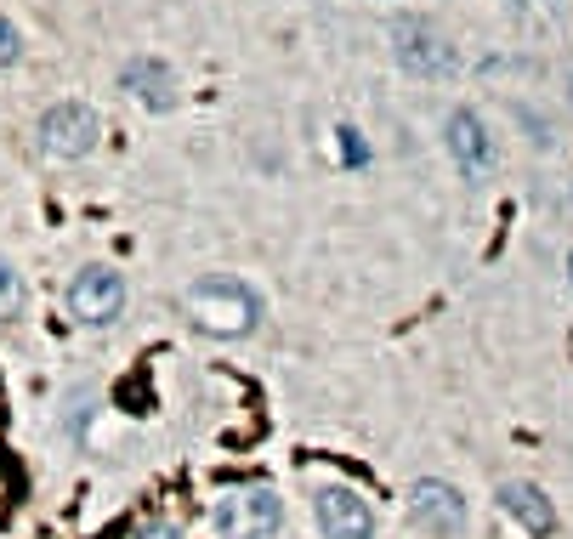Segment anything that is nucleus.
<instances>
[{"label": "nucleus", "instance_id": "f257e3e1", "mask_svg": "<svg viewBox=\"0 0 573 539\" xmlns=\"http://www.w3.org/2000/svg\"><path fill=\"white\" fill-rule=\"evenodd\" d=\"M261 296L256 284L233 279V273H205V279H193L182 290V318H188L199 335H216V341H244V335H256L261 324Z\"/></svg>", "mask_w": 573, "mask_h": 539}, {"label": "nucleus", "instance_id": "f03ea898", "mask_svg": "<svg viewBox=\"0 0 573 539\" xmlns=\"http://www.w3.org/2000/svg\"><path fill=\"white\" fill-rule=\"evenodd\" d=\"M278 522H284V500H278L273 488H233L210 511L216 539H267Z\"/></svg>", "mask_w": 573, "mask_h": 539}, {"label": "nucleus", "instance_id": "7ed1b4c3", "mask_svg": "<svg viewBox=\"0 0 573 539\" xmlns=\"http://www.w3.org/2000/svg\"><path fill=\"white\" fill-rule=\"evenodd\" d=\"M74 324H114L125 313V279L114 267H80L63 290Z\"/></svg>", "mask_w": 573, "mask_h": 539}, {"label": "nucleus", "instance_id": "20e7f679", "mask_svg": "<svg viewBox=\"0 0 573 539\" xmlns=\"http://www.w3.org/2000/svg\"><path fill=\"white\" fill-rule=\"evenodd\" d=\"M409 517H415L420 534L460 539L466 534V494L454 483H443V477H420V483L409 488Z\"/></svg>", "mask_w": 573, "mask_h": 539}, {"label": "nucleus", "instance_id": "39448f33", "mask_svg": "<svg viewBox=\"0 0 573 539\" xmlns=\"http://www.w3.org/2000/svg\"><path fill=\"white\" fill-rule=\"evenodd\" d=\"M103 137V120L91 114L86 103H57L46 120H40V148L52 159H86Z\"/></svg>", "mask_w": 573, "mask_h": 539}, {"label": "nucleus", "instance_id": "423d86ee", "mask_svg": "<svg viewBox=\"0 0 573 539\" xmlns=\"http://www.w3.org/2000/svg\"><path fill=\"white\" fill-rule=\"evenodd\" d=\"M313 511H318V528L330 539H369L375 534V505L347 483H324L313 494Z\"/></svg>", "mask_w": 573, "mask_h": 539}, {"label": "nucleus", "instance_id": "0eeeda50", "mask_svg": "<svg viewBox=\"0 0 573 539\" xmlns=\"http://www.w3.org/2000/svg\"><path fill=\"white\" fill-rule=\"evenodd\" d=\"M500 511L517 522L528 539H551L556 534V505L539 483H505L500 488Z\"/></svg>", "mask_w": 573, "mask_h": 539}, {"label": "nucleus", "instance_id": "6e6552de", "mask_svg": "<svg viewBox=\"0 0 573 539\" xmlns=\"http://www.w3.org/2000/svg\"><path fill=\"white\" fill-rule=\"evenodd\" d=\"M449 154H454V165L466 171V182H483V176L494 171V137L483 131L477 114H454L449 120Z\"/></svg>", "mask_w": 573, "mask_h": 539}, {"label": "nucleus", "instance_id": "1a4fd4ad", "mask_svg": "<svg viewBox=\"0 0 573 539\" xmlns=\"http://www.w3.org/2000/svg\"><path fill=\"white\" fill-rule=\"evenodd\" d=\"M398 63H403V69H415V74H449L454 69V52L432 35V29L403 23V29H398Z\"/></svg>", "mask_w": 573, "mask_h": 539}, {"label": "nucleus", "instance_id": "9d476101", "mask_svg": "<svg viewBox=\"0 0 573 539\" xmlns=\"http://www.w3.org/2000/svg\"><path fill=\"white\" fill-rule=\"evenodd\" d=\"M125 86H137V91H142V103H154V108L171 103V86H165V74H159L154 63H137V69H125Z\"/></svg>", "mask_w": 573, "mask_h": 539}, {"label": "nucleus", "instance_id": "9b49d317", "mask_svg": "<svg viewBox=\"0 0 573 539\" xmlns=\"http://www.w3.org/2000/svg\"><path fill=\"white\" fill-rule=\"evenodd\" d=\"M18 313H23V273L0 256V324H6V318H18Z\"/></svg>", "mask_w": 573, "mask_h": 539}, {"label": "nucleus", "instance_id": "f8f14e48", "mask_svg": "<svg viewBox=\"0 0 573 539\" xmlns=\"http://www.w3.org/2000/svg\"><path fill=\"white\" fill-rule=\"evenodd\" d=\"M341 148H347V165H364V142H358V131H341Z\"/></svg>", "mask_w": 573, "mask_h": 539}, {"label": "nucleus", "instance_id": "ddd939ff", "mask_svg": "<svg viewBox=\"0 0 573 539\" xmlns=\"http://www.w3.org/2000/svg\"><path fill=\"white\" fill-rule=\"evenodd\" d=\"M12 52H18V35H12V29L0 23V63H12Z\"/></svg>", "mask_w": 573, "mask_h": 539}, {"label": "nucleus", "instance_id": "4468645a", "mask_svg": "<svg viewBox=\"0 0 573 539\" xmlns=\"http://www.w3.org/2000/svg\"><path fill=\"white\" fill-rule=\"evenodd\" d=\"M142 539H182V528H148Z\"/></svg>", "mask_w": 573, "mask_h": 539}, {"label": "nucleus", "instance_id": "2eb2a0df", "mask_svg": "<svg viewBox=\"0 0 573 539\" xmlns=\"http://www.w3.org/2000/svg\"><path fill=\"white\" fill-rule=\"evenodd\" d=\"M568 279H573V256H568Z\"/></svg>", "mask_w": 573, "mask_h": 539}]
</instances>
